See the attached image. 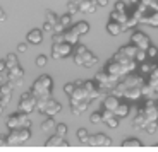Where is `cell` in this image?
I'll return each mask as SVG.
<instances>
[{"label":"cell","instance_id":"obj_38","mask_svg":"<svg viewBox=\"0 0 158 152\" xmlns=\"http://www.w3.org/2000/svg\"><path fill=\"white\" fill-rule=\"evenodd\" d=\"M89 121H91V123H95V125H96V123H102V113H98V111L93 113L89 116Z\"/></svg>","mask_w":158,"mask_h":152},{"label":"cell","instance_id":"obj_45","mask_svg":"<svg viewBox=\"0 0 158 152\" xmlns=\"http://www.w3.org/2000/svg\"><path fill=\"white\" fill-rule=\"evenodd\" d=\"M7 19V16H5V12H4V9L0 7V22H2V21H5Z\"/></svg>","mask_w":158,"mask_h":152},{"label":"cell","instance_id":"obj_39","mask_svg":"<svg viewBox=\"0 0 158 152\" xmlns=\"http://www.w3.org/2000/svg\"><path fill=\"white\" fill-rule=\"evenodd\" d=\"M36 65H38V67H45V65H47V57H45V55H40L38 58H36Z\"/></svg>","mask_w":158,"mask_h":152},{"label":"cell","instance_id":"obj_4","mask_svg":"<svg viewBox=\"0 0 158 152\" xmlns=\"http://www.w3.org/2000/svg\"><path fill=\"white\" fill-rule=\"evenodd\" d=\"M36 101H38V98H36L35 94L29 91V92H23L21 94V101H19V111H24V113H33L36 109Z\"/></svg>","mask_w":158,"mask_h":152},{"label":"cell","instance_id":"obj_27","mask_svg":"<svg viewBox=\"0 0 158 152\" xmlns=\"http://www.w3.org/2000/svg\"><path fill=\"white\" fill-rule=\"evenodd\" d=\"M59 22L62 24V26L65 27V29H67V27L72 24V16L69 14V12H65V14H64L62 17H59Z\"/></svg>","mask_w":158,"mask_h":152},{"label":"cell","instance_id":"obj_36","mask_svg":"<svg viewBox=\"0 0 158 152\" xmlns=\"http://www.w3.org/2000/svg\"><path fill=\"white\" fill-rule=\"evenodd\" d=\"M148 58H156L158 57V50H156V46H153V45H150V48H148Z\"/></svg>","mask_w":158,"mask_h":152},{"label":"cell","instance_id":"obj_15","mask_svg":"<svg viewBox=\"0 0 158 152\" xmlns=\"http://www.w3.org/2000/svg\"><path fill=\"white\" fill-rule=\"evenodd\" d=\"M96 7H98L96 0H83V2L79 4V9H81V12H84V14H93V12L96 10Z\"/></svg>","mask_w":158,"mask_h":152},{"label":"cell","instance_id":"obj_21","mask_svg":"<svg viewBox=\"0 0 158 152\" xmlns=\"http://www.w3.org/2000/svg\"><path fill=\"white\" fill-rule=\"evenodd\" d=\"M72 29H74L76 33H79L81 36H84V34H88V33H89V24H88L86 21H81V22L74 24V26H72Z\"/></svg>","mask_w":158,"mask_h":152},{"label":"cell","instance_id":"obj_41","mask_svg":"<svg viewBox=\"0 0 158 152\" xmlns=\"http://www.w3.org/2000/svg\"><path fill=\"white\" fill-rule=\"evenodd\" d=\"M17 51H19V53H26V51H28V43L17 45Z\"/></svg>","mask_w":158,"mask_h":152},{"label":"cell","instance_id":"obj_35","mask_svg":"<svg viewBox=\"0 0 158 152\" xmlns=\"http://www.w3.org/2000/svg\"><path fill=\"white\" fill-rule=\"evenodd\" d=\"M74 89H76L74 82H69V84H65V86H64V92L67 94V96H71V94L74 92Z\"/></svg>","mask_w":158,"mask_h":152},{"label":"cell","instance_id":"obj_48","mask_svg":"<svg viewBox=\"0 0 158 152\" xmlns=\"http://www.w3.org/2000/svg\"><path fill=\"white\" fill-rule=\"evenodd\" d=\"M74 84H76V86H83V84H84V80H76Z\"/></svg>","mask_w":158,"mask_h":152},{"label":"cell","instance_id":"obj_5","mask_svg":"<svg viewBox=\"0 0 158 152\" xmlns=\"http://www.w3.org/2000/svg\"><path fill=\"white\" fill-rule=\"evenodd\" d=\"M72 51H74V46L71 43H67V41L53 43V46H52V57H53V60H62L65 57H69Z\"/></svg>","mask_w":158,"mask_h":152},{"label":"cell","instance_id":"obj_11","mask_svg":"<svg viewBox=\"0 0 158 152\" xmlns=\"http://www.w3.org/2000/svg\"><path fill=\"white\" fill-rule=\"evenodd\" d=\"M143 96L141 92V86H129L126 89V92H124V98L126 99H131V101H136V99H139Z\"/></svg>","mask_w":158,"mask_h":152},{"label":"cell","instance_id":"obj_43","mask_svg":"<svg viewBox=\"0 0 158 152\" xmlns=\"http://www.w3.org/2000/svg\"><path fill=\"white\" fill-rule=\"evenodd\" d=\"M150 79H158V67H155L153 70L150 72Z\"/></svg>","mask_w":158,"mask_h":152},{"label":"cell","instance_id":"obj_26","mask_svg":"<svg viewBox=\"0 0 158 152\" xmlns=\"http://www.w3.org/2000/svg\"><path fill=\"white\" fill-rule=\"evenodd\" d=\"M124 149H138L141 147V140H138V138H129V140H126L122 144Z\"/></svg>","mask_w":158,"mask_h":152},{"label":"cell","instance_id":"obj_42","mask_svg":"<svg viewBox=\"0 0 158 152\" xmlns=\"http://www.w3.org/2000/svg\"><path fill=\"white\" fill-rule=\"evenodd\" d=\"M43 31H52V33H53V24L48 22V21H45V24H43Z\"/></svg>","mask_w":158,"mask_h":152},{"label":"cell","instance_id":"obj_22","mask_svg":"<svg viewBox=\"0 0 158 152\" xmlns=\"http://www.w3.org/2000/svg\"><path fill=\"white\" fill-rule=\"evenodd\" d=\"M55 127H57V123H55V120H53V116H48L47 120L41 123V130H43V132H47V133L53 132V130H55Z\"/></svg>","mask_w":158,"mask_h":152},{"label":"cell","instance_id":"obj_10","mask_svg":"<svg viewBox=\"0 0 158 152\" xmlns=\"http://www.w3.org/2000/svg\"><path fill=\"white\" fill-rule=\"evenodd\" d=\"M126 29H127L126 24L117 22V21H110V22L107 24V31H108V34H110V36H118L122 31H126Z\"/></svg>","mask_w":158,"mask_h":152},{"label":"cell","instance_id":"obj_3","mask_svg":"<svg viewBox=\"0 0 158 152\" xmlns=\"http://www.w3.org/2000/svg\"><path fill=\"white\" fill-rule=\"evenodd\" d=\"M21 127H28V128H31V120H29L28 113L19 111V113L10 115V116L7 118V128L14 130V128H21Z\"/></svg>","mask_w":158,"mask_h":152},{"label":"cell","instance_id":"obj_40","mask_svg":"<svg viewBox=\"0 0 158 152\" xmlns=\"http://www.w3.org/2000/svg\"><path fill=\"white\" fill-rule=\"evenodd\" d=\"M64 31H65V27H64L60 22H55V24H53V33H64ZM53 33H52V34H53Z\"/></svg>","mask_w":158,"mask_h":152},{"label":"cell","instance_id":"obj_44","mask_svg":"<svg viewBox=\"0 0 158 152\" xmlns=\"http://www.w3.org/2000/svg\"><path fill=\"white\" fill-rule=\"evenodd\" d=\"M96 4H98V7H105V5H108V0H96Z\"/></svg>","mask_w":158,"mask_h":152},{"label":"cell","instance_id":"obj_47","mask_svg":"<svg viewBox=\"0 0 158 152\" xmlns=\"http://www.w3.org/2000/svg\"><path fill=\"white\" fill-rule=\"evenodd\" d=\"M7 68H5V62L4 60H0V72H5Z\"/></svg>","mask_w":158,"mask_h":152},{"label":"cell","instance_id":"obj_18","mask_svg":"<svg viewBox=\"0 0 158 152\" xmlns=\"http://www.w3.org/2000/svg\"><path fill=\"white\" fill-rule=\"evenodd\" d=\"M64 36H65V41H67V43H71L72 46H76V45L79 43V38H81V34H79V33H76L74 29H65V31H64Z\"/></svg>","mask_w":158,"mask_h":152},{"label":"cell","instance_id":"obj_29","mask_svg":"<svg viewBox=\"0 0 158 152\" xmlns=\"http://www.w3.org/2000/svg\"><path fill=\"white\" fill-rule=\"evenodd\" d=\"M67 132H69V128H67L65 123H57V127H55V133H57V135L65 137V135H67Z\"/></svg>","mask_w":158,"mask_h":152},{"label":"cell","instance_id":"obj_13","mask_svg":"<svg viewBox=\"0 0 158 152\" xmlns=\"http://www.w3.org/2000/svg\"><path fill=\"white\" fill-rule=\"evenodd\" d=\"M26 41H28L29 45H40L43 41V31H41V29H33V31H29Z\"/></svg>","mask_w":158,"mask_h":152},{"label":"cell","instance_id":"obj_23","mask_svg":"<svg viewBox=\"0 0 158 152\" xmlns=\"http://www.w3.org/2000/svg\"><path fill=\"white\" fill-rule=\"evenodd\" d=\"M110 17H112V21H117V22H122V24H126L127 19H129L127 12H120V10H115V9H114Z\"/></svg>","mask_w":158,"mask_h":152},{"label":"cell","instance_id":"obj_17","mask_svg":"<svg viewBox=\"0 0 158 152\" xmlns=\"http://www.w3.org/2000/svg\"><path fill=\"white\" fill-rule=\"evenodd\" d=\"M9 74H7V79L10 82H16V80H19V79H23L24 77V70L21 68L19 65L17 67H14V68H10V70H7Z\"/></svg>","mask_w":158,"mask_h":152},{"label":"cell","instance_id":"obj_49","mask_svg":"<svg viewBox=\"0 0 158 152\" xmlns=\"http://www.w3.org/2000/svg\"><path fill=\"white\" fill-rule=\"evenodd\" d=\"M4 109H5V106H2V104H0V116L4 115Z\"/></svg>","mask_w":158,"mask_h":152},{"label":"cell","instance_id":"obj_25","mask_svg":"<svg viewBox=\"0 0 158 152\" xmlns=\"http://www.w3.org/2000/svg\"><path fill=\"white\" fill-rule=\"evenodd\" d=\"M67 12L71 14V16H77V14H81L79 4L76 2V0H69V4H67Z\"/></svg>","mask_w":158,"mask_h":152},{"label":"cell","instance_id":"obj_19","mask_svg":"<svg viewBox=\"0 0 158 152\" xmlns=\"http://www.w3.org/2000/svg\"><path fill=\"white\" fill-rule=\"evenodd\" d=\"M129 111H131V106L127 104V103H118V106L115 108V111H114V113L117 115V116L120 118V120H122V118L129 116Z\"/></svg>","mask_w":158,"mask_h":152},{"label":"cell","instance_id":"obj_24","mask_svg":"<svg viewBox=\"0 0 158 152\" xmlns=\"http://www.w3.org/2000/svg\"><path fill=\"white\" fill-rule=\"evenodd\" d=\"M139 48L136 46V45H127V46H122L120 48V51H122L124 55H127L129 58H136V53H138Z\"/></svg>","mask_w":158,"mask_h":152},{"label":"cell","instance_id":"obj_34","mask_svg":"<svg viewBox=\"0 0 158 152\" xmlns=\"http://www.w3.org/2000/svg\"><path fill=\"white\" fill-rule=\"evenodd\" d=\"M45 17H47V21H48V22H52V24L59 22V17H57L52 10H47V12H45Z\"/></svg>","mask_w":158,"mask_h":152},{"label":"cell","instance_id":"obj_6","mask_svg":"<svg viewBox=\"0 0 158 152\" xmlns=\"http://www.w3.org/2000/svg\"><path fill=\"white\" fill-rule=\"evenodd\" d=\"M74 63L76 65H83V67H86V68H91L95 63H98V57H96L95 53H91L89 50H86L83 55L74 53Z\"/></svg>","mask_w":158,"mask_h":152},{"label":"cell","instance_id":"obj_14","mask_svg":"<svg viewBox=\"0 0 158 152\" xmlns=\"http://www.w3.org/2000/svg\"><path fill=\"white\" fill-rule=\"evenodd\" d=\"M89 108V101H71V109L74 115H81Z\"/></svg>","mask_w":158,"mask_h":152},{"label":"cell","instance_id":"obj_7","mask_svg":"<svg viewBox=\"0 0 158 152\" xmlns=\"http://www.w3.org/2000/svg\"><path fill=\"white\" fill-rule=\"evenodd\" d=\"M131 41H132V45H136L139 50H148L150 45H151L150 38H148L144 33H141V31H132V34H131Z\"/></svg>","mask_w":158,"mask_h":152},{"label":"cell","instance_id":"obj_9","mask_svg":"<svg viewBox=\"0 0 158 152\" xmlns=\"http://www.w3.org/2000/svg\"><path fill=\"white\" fill-rule=\"evenodd\" d=\"M60 111H62V104H60L59 101H55V99L50 98V101H48V104H47V108H45L43 113L48 115V116H55V115L60 113Z\"/></svg>","mask_w":158,"mask_h":152},{"label":"cell","instance_id":"obj_51","mask_svg":"<svg viewBox=\"0 0 158 152\" xmlns=\"http://www.w3.org/2000/svg\"><path fill=\"white\" fill-rule=\"evenodd\" d=\"M76 2H77V4H81V2H83V0H76Z\"/></svg>","mask_w":158,"mask_h":152},{"label":"cell","instance_id":"obj_28","mask_svg":"<svg viewBox=\"0 0 158 152\" xmlns=\"http://www.w3.org/2000/svg\"><path fill=\"white\" fill-rule=\"evenodd\" d=\"M155 67L156 65H155V63H150V58H148V60H144V62H141V72L143 74H150Z\"/></svg>","mask_w":158,"mask_h":152},{"label":"cell","instance_id":"obj_20","mask_svg":"<svg viewBox=\"0 0 158 152\" xmlns=\"http://www.w3.org/2000/svg\"><path fill=\"white\" fill-rule=\"evenodd\" d=\"M5 68L7 70H10V68H14V67H17L19 65V60H17V55H14V53H9L7 57H5Z\"/></svg>","mask_w":158,"mask_h":152},{"label":"cell","instance_id":"obj_1","mask_svg":"<svg viewBox=\"0 0 158 152\" xmlns=\"http://www.w3.org/2000/svg\"><path fill=\"white\" fill-rule=\"evenodd\" d=\"M52 87H53V79L50 75H41L40 79H36L35 84L31 87V92L36 98H48L52 94Z\"/></svg>","mask_w":158,"mask_h":152},{"label":"cell","instance_id":"obj_8","mask_svg":"<svg viewBox=\"0 0 158 152\" xmlns=\"http://www.w3.org/2000/svg\"><path fill=\"white\" fill-rule=\"evenodd\" d=\"M86 144L96 145V147H100V145H110L112 144V138H110V137H107L105 133H96V135H93V137L88 138Z\"/></svg>","mask_w":158,"mask_h":152},{"label":"cell","instance_id":"obj_33","mask_svg":"<svg viewBox=\"0 0 158 152\" xmlns=\"http://www.w3.org/2000/svg\"><path fill=\"white\" fill-rule=\"evenodd\" d=\"M77 138H79L81 142H84V144H86L88 138H89V135H88V130H86V128H79V130H77Z\"/></svg>","mask_w":158,"mask_h":152},{"label":"cell","instance_id":"obj_2","mask_svg":"<svg viewBox=\"0 0 158 152\" xmlns=\"http://www.w3.org/2000/svg\"><path fill=\"white\" fill-rule=\"evenodd\" d=\"M31 138V130L28 127H21V128L10 130V133L7 135V145H19L24 144Z\"/></svg>","mask_w":158,"mask_h":152},{"label":"cell","instance_id":"obj_37","mask_svg":"<svg viewBox=\"0 0 158 152\" xmlns=\"http://www.w3.org/2000/svg\"><path fill=\"white\" fill-rule=\"evenodd\" d=\"M115 10L127 12V2H122V0H118L117 4H115Z\"/></svg>","mask_w":158,"mask_h":152},{"label":"cell","instance_id":"obj_50","mask_svg":"<svg viewBox=\"0 0 158 152\" xmlns=\"http://www.w3.org/2000/svg\"><path fill=\"white\" fill-rule=\"evenodd\" d=\"M129 4H139V0H129Z\"/></svg>","mask_w":158,"mask_h":152},{"label":"cell","instance_id":"obj_30","mask_svg":"<svg viewBox=\"0 0 158 152\" xmlns=\"http://www.w3.org/2000/svg\"><path fill=\"white\" fill-rule=\"evenodd\" d=\"M118 121H120V118H118L117 115H114V116H112L110 120L105 121V125H107L108 128H117V127H118Z\"/></svg>","mask_w":158,"mask_h":152},{"label":"cell","instance_id":"obj_16","mask_svg":"<svg viewBox=\"0 0 158 152\" xmlns=\"http://www.w3.org/2000/svg\"><path fill=\"white\" fill-rule=\"evenodd\" d=\"M64 145H67L65 142V137H60V135H52L47 142V147H64Z\"/></svg>","mask_w":158,"mask_h":152},{"label":"cell","instance_id":"obj_46","mask_svg":"<svg viewBox=\"0 0 158 152\" xmlns=\"http://www.w3.org/2000/svg\"><path fill=\"white\" fill-rule=\"evenodd\" d=\"M7 145V137H0V147Z\"/></svg>","mask_w":158,"mask_h":152},{"label":"cell","instance_id":"obj_12","mask_svg":"<svg viewBox=\"0 0 158 152\" xmlns=\"http://www.w3.org/2000/svg\"><path fill=\"white\" fill-rule=\"evenodd\" d=\"M118 99L120 98H117V96H115V94H107V96H105V98H103V108H107V109H112V111H115V108H117L118 106Z\"/></svg>","mask_w":158,"mask_h":152},{"label":"cell","instance_id":"obj_31","mask_svg":"<svg viewBox=\"0 0 158 152\" xmlns=\"http://www.w3.org/2000/svg\"><path fill=\"white\" fill-rule=\"evenodd\" d=\"M156 127H158V121L156 120H155V121H148L146 125H144V132H146V133H155Z\"/></svg>","mask_w":158,"mask_h":152},{"label":"cell","instance_id":"obj_32","mask_svg":"<svg viewBox=\"0 0 158 152\" xmlns=\"http://www.w3.org/2000/svg\"><path fill=\"white\" fill-rule=\"evenodd\" d=\"M136 62H144V60H148V51L146 50H138V53H136Z\"/></svg>","mask_w":158,"mask_h":152}]
</instances>
